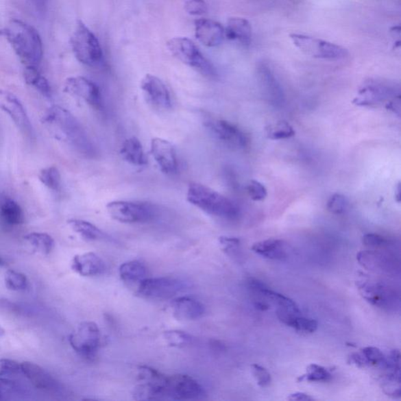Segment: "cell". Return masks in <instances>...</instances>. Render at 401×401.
Returning a JSON list of instances; mask_svg holds the SVG:
<instances>
[{
    "mask_svg": "<svg viewBox=\"0 0 401 401\" xmlns=\"http://www.w3.org/2000/svg\"><path fill=\"white\" fill-rule=\"evenodd\" d=\"M219 243L221 245L222 250L226 252H229L235 249H237L241 244V241L237 238L221 236V237L219 238Z\"/></svg>",
    "mask_w": 401,
    "mask_h": 401,
    "instance_id": "47",
    "label": "cell"
},
{
    "mask_svg": "<svg viewBox=\"0 0 401 401\" xmlns=\"http://www.w3.org/2000/svg\"><path fill=\"white\" fill-rule=\"evenodd\" d=\"M71 46L75 57L82 64L95 67L101 63L103 51L100 42L82 21L77 22Z\"/></svg>",
    "mask_w": 401,
    "mask_h": 401,
    "instance_id": "5",
    "label": "cell"
},
{
    "mask_svg": "<svg viewBox=\"0 0 401 401\" xmlns=\"http://www.w3.org/2000/svg\"><path fill=\"white\" fill-rule=\"evenodd\" d=\"M356 260L367 270L395 276L399 272V262L395 256L382 250H370L361 251Z\"/></svg>",
    "mask_w": 401,
    "mask_h": 401,
    "instance_id": "16",
    "label": "cell"
},
{
    "mask_svg": "<svg viewBox=\"0 0 401 401\" xmlns=\"http://www.w3.org/2000/svg\"><path fill=\"white\" fill-rule=\"evenodd\" d=\"M359 292L367 302L378 308L387 311L400 308V296L397 291L382 282L362 274L356 281Z\"/></svg>",
    "mask_w": 401,
    "mask_h": 401,
    "instance_id": "6",
    "label": "cell"
},
{
    "mask_svg": "<svg viewBox=\"0 0 401 401\" xmlns=\"http://www.w3.org/2000/svg\"><path fill=\"white\" fill-rule=\"evenodd\" d=\"M287 399L291 401H311L315 400L311 395L304 393L290 394Z\"/></svg>",
    "mask_w": 401,
    "mask_h": 401,
    "instance_id": "52",
    "label": "cell"
},
{
    "mask_svg": "<svg viewBox=\"0 0 401 401\" xmlns=\"http://www.w3.org/2000/svg\"><path fill=\"white\" fill-rule=\"evenodd\" d=\"M349 363L355 365L359 367H365L367 365L363 355L361 353H354L350 355L349 358Z\"/></svg>",
    "mask_w": 401,
    "mask_h": 401,
    "instance_id": "49",
    "label": "cell"
},
{
    "mask_svg": "<svg viewBox=\"0 0 401 401\" xmlns=\"http://www.w3.org/2000/svg\"><path fill=\"white\" fill-rule=\"evenodd\" d=\"M332 376L326 367L317 364L307 367L306 374L298 378V382L304 380L312 382H326L332 380Z\"/></svg>",
    "mask_w": 401,
    "mask_h": 401,
    "instance_id": "34",
    "label": "cell"
},
{
    "mask_svg": "<svg viewBox=\"0 0 401 401\" xmlns=\"http://www.w3.org/2000/svg\"><path fill=\"white\" fill-rule=\"evenodd\" d=\"M349 206L348 197L342 194H335L328 201V210L333 214H342L347 211Z\"/></svg>",
    "mask_w": 401,
    "mask_h": 401,
    "instance_id": "40",
    "label": "cell"
},
{
    "mask_svg": "<svg viewBox=\"0 0 401 401\" xmlns=\"http://www.w3.org/2000/svg\"><path fill=\"white\" fill-rule=\"evenodd\" d=\"M101 331L97 324L92 321L82 322L70 334L71 347L82 358L92 360L95 358L101 345Z\"/></svg>",
    "mask_w": 401,
    "mask_h": 401,
    "instance_id": "10",
    "label": "cell"
},
{
    "mask_svg": "<svg viewBox=\"0 0 401 401\" xmlns=\"http://www.w3.org/2000/svg\"><path fill=\"white\" fill-rule=\"evenodd\" d=\"M206 129L219 142L235 149L247 145L245 134L237 125L222 119H212L205 123Z\"/></svg>",
    "mask_w": 401,
    "mask_h": 401,
    "instance_id": "15",
    "label": "cell"
},
{
    "mask_svg": "<svg viewBox=\"0 0 401 401\" xmlns=\"http://www.w3.org/2000/svg\"><path fill=\"white\" fill-rule=\"evenodd\" d=\"M186 200L210 216L226 219H235L239 216V208L233 201L206 185L191 183Z\"/></svg>",
    "mask_w": 401,
    "mask_h": 401,
    "instance_id": "3",
    "label": "cell"
},
{
    "mask_svg": "<svg viewBox=\"0 0 401 401\" xmlns=\"http://www.w3.org/2000/svg\"><path fill=\"white\" fill-rule=\"evenodd\" d=\"M206 391L194 378L186 375L166 376L163 382V400H190L206 397Z\"/></svg>",
    "mask_w": 401,
    "mask_h": 401,
    "instance_id": "9",
    "label": "cell"
},
{
    "mask_svg": "<svg viewBox=\"0 0 401 401\" xmlns=\"http://www.w3.org/2000/svg\"><path fill=\"white\" fill-rule=\"evenodd\" d=\"M256 79L265 100L274 107H282L284 103L283 88L269 65L260 63L256 67Z\"/></svg>",
    "mask_w": 401,
    "mask_h": 401,
    "instance_id": "14",
    "label": "cell"
},
{
    "mask_svg": "<svg viewBox=\"0 0 401 401\" xmlns=\"http://www.w3.org/2000/svg\"><path fill=\"white\" fill-rule=\"evenodd\" d=\"M141 89L145 100L152 107L159 110L172 108L171 95L167 85L158 77L146 75L141 82Z\"/></svg>",
    "mask_w": 401,
    "mask_h": 401,
    "instance_id": "17",
    "label": "cell"
},
{
    "mask_svg": "<svg viewBox=\"0 0 401 401\" xmlns=\"http://www.w3.org/2000/svg\"><path fill=\"white\" fill-rule=\"evenodd\" d=\"M12 47L18 56L26 67H37L43 58V45L38 32L32 25L21 20H11L0 31Z\"/></svg>",
    "mask_w": 401,
    "mask_h": 401,
    "instance_id": "2",
    "label": "cell"
},
{
    "mask_svg": "<svg viewBox=\"0 0 401 401\" xmlns=\"http://www.w3.org/2000/svg\"><path fill=\"white\" fill-rule=\"evenodd\" d=\"M0 311L10 313V314L16 315H20L22 313L21 306L13 303V302L5 299L0 300Z\"/></svg>",
    "mask_w": 401,
    "mask_h": 401,
    "instance_id": "48",
    "label": "cell"
},
{
    "mask_svg": "<svg viewBox=\"0 0 401 401\" xmlns=\"http://www.w3.org/2000/svg\"><path fill=\"white\" fill-rule=\"evenodd\" d=\"M163 338L173 348H184L192 342V337L189 334L178 330L165 332Z\"/></svg>",
    "mask_w": 401,
    "mask_h": 401,
    "instance_id": "38",
    "label": "cell"
},
{
    "mask_svg": "<svg viewBox=\"0 0 401 401\" xmlns=\"http://www.w3.org/2000/svg\"><path fill=\"white\" fill-rule=\"evenodd\" d=\"M24 78L26 84L34 86L43 96L51 97V87L49 82L43 77L34 66L26 67L24 71Z\"/></svg>",
    "mask_w": 401,
    "mask_h": 401,
    "instance_id": "31",
    "label": "cell"
},
{
    "mask_svg": "<svg viewBox=\"0 0 401 401\" xmlns=\"http://www.w3.org/2000/svg\"><path fill=\"white\" fill-rule=\"evenodd\" d=\"M21 373L38 389L45 391H57L59 384L48 372L32 362L21 363Z\"/></svg>",
    "mask_w": 401,
    "mask_h": 401,
    "instance_id": "21",
    "label": "cell"
},
{
    "mask_svg": "<svg viewBox=\"0 0 401 401\" xmlns=\"http://www.w3.org/2000/svg\"><path fill=\"white\" fill-rule=\"evenodd\" d=\"M167 46L173 56L203 75L210 78L217 75L214 65L204 57L199 49L189 38H173L167 42Z\"/></svg>",
    "mask_w": 401,
    "mask_h": 401,
    "instance_id": "4",
    "label": "cell"
},
{
    "mask_svg": "<svg viewBox=\"0 0 401 401\" xmlns=\"http://www.w3.org/2000/svg\"><path fill=\"white\" fill-rule=\"evenodd\" d=\"M266 134L269 139L278 141L294 136L295 131L287 121H279L268 125L266 128Z\"/></svg>",
    "mask_w": 401,
    "mask_h": 401,
    "instance_id": "33",
    "label": "cell"
},
{
    "mask_svg": "<svg viewBox=\"0 0 401 401\" xmlns=\"http://www.w3.org/2000/svg\"><path fill=\"white\" fill-rule=\"evenodd\" d=\"M277 315L280 321L290 328L295 329L296 331L306 333H313L317 331V321L311 319V318L300 317V314L280 309L277 311Z\"/></svg>",
    "mask_w": 401,
    "mask_h": 401,
    "instance_id": "27",
    "label": "cell"
},
{
    "mask_svg": "<svg viewBox=\"0 0 401 401\" xmlns=\"http://www.w3.org/2000/svg\"><path fill=\"white\" fill-rule=\"evenodd\" d=\"M119 276L126 282H140L147 276V268L142 263L131 260L120 266Z\"/></svg>",
    "mask_w": 401,
    "mask_h": 401,
    "instance_id": "30",
    "label": "cell"
},
{
    "mask_svg": "<svg viewBox=\"0 0 401 401\" xmlns=\"http://www.w3.org/2000/svg\"><path fill=\"white\" fill-rule=\"evenodd\" d=\"M362 243L371 250H386L391 245V241L376 234H365Z\"/></svg>",
    "mask_w": 401,
    "mask_h": 401,
    "instance_id": "41",
    "label": "cell"
},
{
    "mask_svg": "<svg viewBox=\"0 0 401 401\" xmlns=\"http://www.w3.org/2000/svg\"><path fill=\"white\" fill-rule=\"evenodd\" d=\"M184 289L182 282L170 278L143 279L137 288V294L148 300H169L173 298Z\"/></svg>",
    "mask_w": 401,
    "mask_h": 401,
    "instance_id": "12",
    "label": "cell"
},
{
    "mask_svg": "<svg viewBox=\"0 0 401 401\" xmlns=\"http://www.w3.org/2000/svg\"><path fill=\"white\" fill-rule=\"evenodd\" d=\"M252 371L259 387L266 388L271 385V376L265 367L254 364L252 365Z\"/></svg>",
    "mask_w": 401,
    "mask_h": 401,
    "instance_id": "44",
    "label": "cell"
},
{
    "mask_svg": "<svg viewBox=\"0 0 401 401\" xmlns=\"http://www.w3.org/2000/svg\"><path fill=\"white\" fill-rule=\"evenodd\" d=\"M38 179L47 188L54 191L60 189L62 185V177L57 167H49L41 170Z\"/></svg>",
    "mask_w": 401,
    "mask_h": 401,
    "instance_id": "35",
    "label": "cell"
},
{
    "mask_svg": "<svg viewBox=\"0 0 401 401\" xmlns=\"http://www.w3.org/2000/svg\"><path fill=\"white\" fill-rule=\"evenodd\" d=\"M224 32L228 40L238 42L244 47L250 46L252 29L250 22L246 19L239 16L230 19Z\"/></svg>",
    "mask_w": 401,
    "mask_h": 401,
    "instance_id": "24",
    "label": "cell"
},
{
    "mask_svg": "<svg viewBox=\"0 0 401 401\" xmlns=\"http://www.w3.org/2000/svg\"><path fill=\"white\" fill-rule=\"evenodd\" d=\"M5 265V262L2 257H0V267H3Z\"/></svg>",
    "mask_w": 401,
    "mask_h": 401,
    "instance_id": "54",
    "label": "cell"
},
{
    "mask_svg": "<svg viewBox=\"0 0 401 401\" xmlns=\"http://www.w3.org/2000/svg\"><path fill=\"white\" fill-rule=\"evenodd\" d=\"M25 240L42 255L51 254L54 248V240L47 233H30L25 236Z\"/></svg>",
    "mask_w": 401,
    "mask_h": 401,
    "instance_id": "32",
    "label": "cell"
},
{
    "mask_svg": "<svg viewBox=\"0 0 401 401\" xmlns=\"http://www.w3.org/2000/svg\"><path fill=\"white\" fill-rule=\"evenodd\" d=\"M151 154L161 172L173 175L178 172L177 152L173 145L167 140L156 137L151 141Z\"/></svg>",
    "mask_w": 401,
    "mask_h": 401,
    "instance_id": "18",
    "label": "cell"
},
{
    "mask_svg": "<svg viewBox=\"0 0 401 401\" xmlns=\"http://www.w3.org/2000/svg\"><path fill=\"white\" fill-rule=\"evenodd\" d=\"M108 213L114 221L123 223H144L158 215V206L152 203L133 201H113L106 206Z\"/></svg>",
    "mask_w": 401,
    "mask_h": 401,
    "instance_id": "7",
    "label": "cell"
},
{
    "mask_svg": "<svg viewBox=\"0 0 401 401\" xmlns=\"http://www.w3.org/2000/svg\"><path fill=\"white\" fill-rule=\"evenodd\" d=\"M0 108L7 112L22 133L30 136L32 135V126L23 104L13 93H0Z\"/></svg>",
    "mask_w": 401,
    "mask_h": 401,
    "instance_id": "19",
    "label": "cell"
},
{
    "mask_svg": "<svg viewBox=\"0 0 401 401\" xmlns=\"http://www.w3.org/2000/svg\"><path fill=\"white\" fill-rule=\"evenodd\" d=\"M184 9L190 15L201 16L208 12L205 0H185Z\"/></svg>",
    "mask_w": 401,
    "mask_h": 401,
    "instance_id": "45",
    "label": "cell"
},
{
    "mask_svg": "<svg viewBox=\"0 0 401 401\" xmlns=\"http://www.w3.org/2000/svg\"><path fill=\"white\" fill-rule=\"evenodd\" d=\"M290 38L300 51L314 58L339 60L348 56L347 49L321 38L295 33L291 34Z\"/></svg>",
    "mask_w": 401,
    "mask_h": 401,
    "instance_id": "8",
    "label": "cell"
},
{
    "mask_svg": "<svg viewBox=\"0 0 401 401\" xmlns=\"http://www.w3.org/2000/svg\"><path fill=\"white\" fill-rule=\"evenodd\" d=\"M18 385L10 378L0 377V400H3L18 391Z\"/></svg>",
    "mask_w": 401,
    "mask_h": 401,
    "instance_id": "46",
    "label": "cell"
},
{
    "mask_svg": "<svg viewBox=\"0 0 401 401\" xmlns=\"http://www.w3.org/2000/svg\"><path fill=\"white\" fill-rule=\"evenodd\" d=\"M246 189L251 199L256 202L263 201L267 196V191L265 186L255 180L250 181Z\"/></svg>",
    "mask_w": 401,
    "mask_h": 401,
    "instance_id": "43",
    "label": "cell"
},
{
    "mask_svg": "<svg viewBox=\"0 0 401 401\" xmlns=\"http://www.w3.org/2000/svg\"><path fill=\"white\" fill-rule=\"evenodd\" d=\"M64 91L79 97L93 108L101 110L103 99L100 88L93 81L82 76L70 77L64 82Z\"/></svg>",
    "mask_w": 401,
    "mask_h": 401,
    "instance_id": "13",
    "label": "cell"
},
{
    "mask_svg": "<svg viewBox=\"0 0 401 401\" xmlns=\"http://www.w3.org/2000/svg\"><path fill=\"white\" fill-rule=\"evenodd\" d=\"M106 263L101 258L91 252L77 255L71 261L73 271L84 277L101 276L106 271Z\"/></svg>",
    "mask_w": 401,
    "mask_h": 401,
    "instance_id": "22",
    "label": "cell"
},
{
    "mask_svg": "<svg viewBox=\"0 0 401 401\" xmlns=\"http://www.w3.org/2000/svg\"><path fill=\"white\" fill-rule=\"evenodd\" d=\"M381 387L388 396L400 398L401 395L400 375L387 372L381 380Z\"/></svg>",
    "mask_w": 401,
    "mask_h": 401,
    "instance_id": "37",
    "label": "cell"
},
{
    "mask_svg": "<svg viewBox=\"0 0 401 401\" xmlns=\"http://www.w3.org/2000/svg\"><path fill=\"white\" fill-rule=\"evenodd\" d=\"M195 37L207 47H216L222 43L225 37L224 27L219 22L207 19L195 21Z\"/></svg>",
    "mask_w": 401,
    "mask_h": 401,
    "instance_id": "20",
    "label": "cell"
},
{
    "mask_svg": "<svg viewBox=\"0 0 401 401\" xmlns=\"http://www.w3.org/2000/svg\"><path fill=\"white\" fill-rule=\"evenodd\" d=\"M119 154L123 160L132 166L145 167L147 164L144 148L138 138L131 136L124 141L120 148Z\"/></svg>",
    "mask_w": 401,
    "mask_h": 401,
    "instance_id": "25",
    "label": "cell"
},
{
    "mask_svg": "<svg viewBox=\"0 0 401 401\" xmlns=\"http://www.w3.org/2000/svg\"><path fill=\"white\" fill-rule=\"evenodd\" d=\"M171 308L174 317L181 321L197 320L205 314V306L201 302L189 296L174 299Z\"/></svg>",
    "mask_w": 401,
    "mask_h": 401,
    "instance_id": "23",
    "label": "cell"
},
{
    "mask_svg": "<svg viewBox=\"0 0 401 401\" xmlns=\"http://www.w3.org/2000/svg\"><path fill=\"white\" fill-rule=\"evenodd\" d=\"M42 123L55 138L67 143L81 155L87 158L96 156V148L89 135L67 109L56 106L51 107L44 115Z\"/></svg>",
    "mask_w": 401,
    "mask_h": 401,
    "instance_id": "1",
    "label": "cell"
},
{
    "mask_svg": "<svg viewBox=\"0 0 401 401\" xmlns=\"http://www.w3.org/2000/svg\"><path fill=\"white\" fill-rule=\"evenodd\" d=\"M252 250L269 260H283L287 258V244L282 240L261 241L252 245Z\"/></svg>",
    "mask_w": 401,
    "mask_h": 401,
    "instance_id": "26",
    "label": "cell"
},
{
    "mask_svg": "<svg viewBox=\"0 0 401 401\" xmlns=\"http://www.w3.org/2000/svg\"><path fill=\"white\" fill-rule=\"evenodd\" d=\"M21 373V363L10 359H0V377L9 378Z\"/></svg>",
    "mask_w": 401,
    "mask_h": 401,
    "instance_id": "42",
    "label": "cell"
},
{
    "mask_svg": "<svg viewBox=\"0 0 401 401\" xmlns=\"http://www.w3.org/2000/svg\"><path fill=\"white\" fill-rule=\"evenodd\" d=\"M68 223L76 234L86 241H98L106 238V234L100 228L84 219H70Z\"/></svg>",
    "mask_w": 401,
    "mask_h": 401,
    "instance_id": "29",
    "label": "cell"
},
{
    "mask_svg": "<svg viewBox=\"0 0 401 401\" xmlns=\"http://www.w3.org/2000/svg\"><path fill=\"white\" fill-rule=\"evenodd\" d=\"M400 97V86L384 80H370L361 86L353 103L358 106H372Z\"/></svg>",
    "mask_w": 401,
    "mask_h": 401,
    "instance_id": "11",
    "label": "cell"
},
{
    "mask_svg": "<svg viewBox=\"0 0 401 401\" xmlns=\"http://www.w3.org/2000/svg\"><path fill=\"white\" fill-rule=\"evenodd\" d=\"M397 194L395 195V200H396V202L398 203H400V191H401V186H400V183L399 182L397 186Z\"/></svg>",
    "mask_w": 401,
    "mask_h": 401,
    "instance_id": "53",
    "label": "cell"
},
{
    "mask_svg": "<svg viewBox=\"0 0 401 401\" xmlns=\"http://www.w3.org/2000/svg\"><path fill=\"white\" fill-rule=\"evenodd\" d=\"M387 108L400 117V97L393 99L387 104Z\"/></svg>",
    "mask_w": 401,
    "mask_h": 401,
    "instance_id": "51",
    "label": "cell"
},
{
    "mask_svg": "<svg viewBox=\"0 0 401 401\" xmlns=\"http://www.w3.org/2000/svg\"><path fill=\"white\" fill-rule=\"evenodd\" d=\"M0 219L8 226H19L25 221V213L18 202L5 197L0 200Z\"/></svg>",
    "mask_w": 401,
    "mask_h": 401,
    "instance_id": "28",
    "label": "cell"
},
{
    "mask_svg": "<svg viewBox=\"0 0 401 401\" xmlns=\"http://www.w3.org/2000/svg\"><path fill=\"white\" fill-rule=\"evenodd\" d=\"M4 281L5 287L10 291H15V292L25 291L29 287V280L25 274L14 270L5 272Z\"/></svg>",
    "mask_w": 401,
    "mask_h": 401,
    "instance_id": "36",
    "label": "cell"
},
{
    "mask_svg": "<svg viewBox=\"0 0 401 401\" xmlns=\"http://www.w3.org/2000/svg\"><path fill=\"white\" fill-rule=\"evenodd\" d=\"M31 4L40 14L46 13L48 8L49 0H29Z\"/></svg>",
    "mask_w": 401,
    "mask_h": 401,
    "instance_id": "50",
    "label": "cell"
},
{
    "mask_svg": "<svg viewBox=\"0 0 401 401\" xmlns=\"http://www.w3.org/2000/svg\"><path fill=\"white\" fill-rule=\"evenodd\" d=\"M361 353L369 366L382 367L386 361V356L376 348H365L361 350Z\"/></svg>",
    "mask_w": 401,
    "mask_h": 401,
    "instance_id": "39",
    "label": "cell"
}]
</instances>
